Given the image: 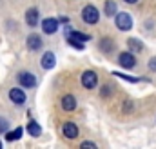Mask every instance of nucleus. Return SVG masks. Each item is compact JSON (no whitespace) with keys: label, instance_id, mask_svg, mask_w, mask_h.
<instances>
[{"label":"nucleus","instance_id":"nucleus-1","mask_svg":"<svg viewBox=\"0 0 156 149\" xmlns=\"http://www.w3.org/2000/svg\"><path fill=\"white\" fill-rule=\"evenodd\" d=\"M82 18H83L85 24H91L93 26V24H96L100 20V11L94 5H85L83 11H82Z\"/></svg>","mask_w":156,"mask_h":149},{"label":"nucleus","instance_id":"nucleus-2","mask_svg":"<svg viewBox=\"0 0 156 149\" xmlns=\"http://www.w3.org/2000/svg\"><path fill=\"white\" fill-rule=\"evenodd\" d=\"M115 22H116V27L122 29V31H129L133 27V18H131L129 13H116Z\"/></svg>","mask_w":156,"mask_h":149},{"label":"nucleus","instance_id":"nucleus-3","mask_svg":"<svg viewBox=\"0 0 156 149\" xmlns=\"http://www.w3.org/2000/svg\"><path fill=\"white\" fill-rule=\"evenodd\" d=\"M16 80L24 87H35L37 85V76L33 73H29V71H20V73L16 74Z\"/></svg>","mask_w":156,"mask_h":149},{"label":"nucleus","instance_id":"nucleus-4","mask_svg":"<svg viewBox=\"0 0 156 149\" xmlns=\"http://www.w3.org/2000/svg\"><path fill=\"white\" fill-rule=\"evenodd\" d=\"M96 84H98V76H96L94 71H83V74H82V85L85 89H94Z\"/></svg>","mask_w":156,"mask_h":149},{"label":"nucleus","instance_id":"nucleus-5","mask_svg":"<svg viewBox=\"0 0 156 149\" xmlns=\"http://www.w3.org/2000/svg\"><path fill=\"white\" fill-rule=\"evenodd\" d=\"M118 64H120L122 67H125V69H131V67H134L136 60H134L133 53H120V56H118Z\"/></svg>","mask_w":156,"mask_h":149},{"label":"nucleus","instance_id":"nucleus-6","mask_svg":"<svg viewBox=\"0 0 156 149\" xmlns=\"http://www.w3.org/2000/svg\"><path fill=\"white\" fill-rule=\"evenodd\" d=\"M62 133H64L66 138L73 140V138H76L78 136V127L73 124V122H66V124L62 125Z\"/></svg>","mask_w":156,"mask_h":149},{"label":"nucleus","instance_id":"nucleus-7","mask_svg":"<svg viewBox=\"0 0 156 149\" xmlns=\"http://www.w3.org/2000/svg\"><path fill=\"white\" fill-rule=\"evenodd\" d=\"M9 98H11V102H15V104H24L26 102V93L20 89V87H13V89H9Z\"/></svg>","mask_w":156,"mask_h":149},{"label":"nucleus","instance_id":"nucleus-8","mask_svg":"<svg viewBox=\"0 0 156 149\" xmlns=\"http://www.w3.org/2000/svg\"><path fill=\"white\" fill-rule=\"evenodd\" d=\"M42 29H44V33H47V35L56 33V29H58V20H56V18H45V20L42 22Z\"/></svg>","mask_w":156,"mask_h":149},{"label":"nucleus","instance_id":"nucleus-9","mask_svg":"<svg viewBox=\"0 0 156 149\" xmlns=\"http://www.w3.org/2000/svg\"><path fill=\"white\" fill-rule=\"evenodd\" d=\"M55 64H56V56H55V53H51V51L44 53V56H42V67H44V69H53Z\"/></svg>","mask_w":156,"mask_h":149},{"label":"nucleus","instance_id":"nucleus-10","mask_svg":"<svg viewBox=\"0 0 156 149\" xmlns=\"http://www.w3.org/2000/svg\"><path fill=\"white\" fill-rule=\"evenodd\" d=\"M26 22H27V26L37 27V24H38V9H35V7L27 9L26 11Z\"/></svg>","mask_w":156,"mask_h":149},{"label":"nucleus","instance_id":"nucleus-11","mask_svg":"<svg viewBox=\"0 0 156 149\" xmlns=\"http://www.w3.org/2000/svg\"><path fill=\"white\" fill-rule=\"evenodd\" d=\"M76 107V98L73 95H66L62 96V109L64 111H73Z\"/></svg>","mask_w":156,"mask_h":149},{"label":"nucleus","instance_id":"nucleus-12","mask_svg":"<svg viewBox=\"0 0 156 149\" xmlns=\"http://www.w3.org/2000/svg\"><path fill=\"white\" fill-rule=\"evenodd\" d=\"M27 47L31 51H38L40 47H42V38L38 35H29L27 37Z\"/></svg>","mask_w":156,"mask_h":149},{"label":"nucleus","instance_id":"nucleus-13","mask_svg":"<svg viewBox=\"0 0 156 149\" xmlns=\"http://www.w3.org/2000/svg\"><path fill=\"white\" fill-rule=\"evenodd\" d=\"M100 49H102L104 53H111V51L115 49V42H113L111 38H102V40H100Z\"/></svg>","mask_w":156,"mask_h":149},{"label":"nucleus","instance_id":"nucleus-14","mask_svg":"<svg viewBox=\"0 0 156 149\" xmlns=\"http://www.w3.org/2000/svg\"><path fill=\"white\" fill-rule=\"evenodd\" d=\"M22 133H24V129H22V127H16V129L5 133V140H7V142H15V140H18V138L22 136Z\"/></svg>","mask_w":156,"mask_h":149},{"label":"nucleus","instance_id":"nucleus-15","mask_svg":"<svg viewBox=\"0 0 156 149\" xmlns=\"http://www.w3.org/2000/svg\"><path fill=\"white\" fill-rule=\"evenodd\" d=\"M116 2L115 0H107L105 2V5H104V13L107 15V16H113V15H116Z\"/></svg>","mask_w":156,"mask_h":149},{"label":"nucleus","instance_id":"nucleus-16","mask_svg":"<svg viewBox=\"0 0 156 149\" xmlns=\"http://www.w3.org/2000/svg\"><path fill=\"white\" fill-rule=\"evenodd\" d=\"M127 45L131 47V51H133V53H134V51H136V53H140V51L144 49L142 40H136V38H129V40H127Z\"/></svg>","mask_w":156,"mask_h":149},{"label":"nucleus","instance_id":"nucleus-17","mask_svg":"<svg viewBox=\"0 0 156 149\" xmlns=\"http://www.w3.org/2000/svg\"><path fill=\"white\" fill-rule=\"evenodd\" d=\"M27 131H29V135H33V136H40V135H42V127H40V124H37L35 120H31V122L27 124Z\"/></svg>","mask_w":156,"mask_h":149},{"label":"nucleus","instance_id":"nucleus-18","mask_svg":"<svg viewBox=\"0 0 156 149\" xmlns=\"http://www.w3.org/2000/svg\"><path fill=\"white\" fill-rule=\"evenodd\" d=\"M115 76H118V78H122V80H125V82H131V84H136V82H140V78L138 76H131V74H123V73H118V71H115Z\"/></svg>","mask_w":156,"mask_h":149},{"label":"nucleus","instance_id":"nucleus-19","mask_svg":"<svg viewBox=\"0 0 156 149\" xmlns=\"http://www.w3.org/2000/svg\"><path fill=\"white\" fill-rule=\"evenodd\" d=\"M69 37H73V38H76V40H80V42H87L89 40V35H85V33H82V31H71V35Z\"/></svg>","mask_w":156,"mask_h":149},{"label":"nucleus","instance_id":"nucleus-20","mask_svg":"<svg viewBox=\"0 0 156 149\" xmlns=\"http://www.w3.org/2000/svg\"><path fill=\"white\" fill-rule=\"evenodd\" d=\"M67 42H69V44H71L73 47H76V49H80V51L83 49V42H80V40H76V38L69 37V38H67Z\"/></svg>","mask_w":156,"mask_h":149},{"label":"nucleus","instance_id":"nucleus-21","mask_svg":"<svg viewBox=\"0 0 156 149\" xmlns=\"http://www.w3.org/2000/svg\"><path fill=\"white\" fill-rule=\"evenodd\" d=\"M111 95V85H104L102 87V96H109Z\"/></svg>","mask_w":156,"mask_h":149},{"label":"nucleus","instance_id":"nucleus-22","mask_svg":"<svg viewBox=\"0 0 156 149\" xmlns=\"http://www.w3.org/2000/svg\"><path fill=\"white\" fill-rule=\"evenodd\" d=\"M7 129V120H4V118H0V133H4Z\"/></svg>","mask_w":156,"mask_h":149},{"label":"nucleus","instance_id":"nucleus-23","mask_svg":"<svg viewBox=\"0 0 156 149\" xmlns=\"http://www.w3.org/2000/svg\"><path fill=\"white\" fill-rule=\"evenodd\" d=\"M149 69L156 71V58H151V60H149Z\"/></svg>","mask_w":156,"mask_h":149},{"label":"nucleus","instance_id":"nucleus-24","mask_svg":"<svg viewBox=\"0 0 156 149\" xmlns=\"http://www.w3.org/2000/svg\"><path fill=\"white\" fill-rule=\"evenodd\" d=\"M82 147H96V146H94V144H93V142H83V144H82Z\"/></svg>","mask_w":156,"mask_h":149},{"label":"nucleus","instance_id":"nucleus-25","mask_svg":"<svg viewBox=\"0 0 156 149\" xmlns=\"http://www.w3.org/2000/svg\"><path fill=\"white\" fill-rule=\"evenodd\" d=\"M125 2H127V4H136L138 0H125Z\"/></svg>","mask_w":156,"mask_h":149},{"label":"nucleus","instance_id":"nucleus-26","mask_svg":"<svg viewBox=\"0 0 156 149\" xmlns=\"http://www.w3.org/2000/svg\"><path fill=\"white\" fill-rule=\"evenodd\" d=\"M0 147H2V142H0Z\"/></svg>","mask_w":156,"mask_h":149}]
</instances>
